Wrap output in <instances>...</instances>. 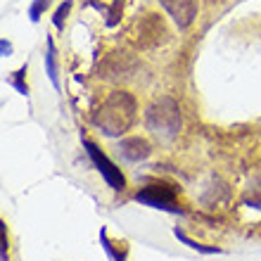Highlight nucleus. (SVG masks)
<instances>
[{"instance_id": "obj_13", "label": "nucleus", "mask_w": 261, "mask_h": 261, "mask_svg": "<svg viewBox=\"0 0 261 261\" xmlns=\"http://www.w3.org/2000/svg\"><path fill=\"white\" fill-rule=\"evenodd\" d=\"M0 45H3V53H5V55H7V53H10V43H5V41H3V43H0Z\"/></svg>"}, {"instance_id": "obj_7", "label": "nucleus", "mask_w": 261, "mask_h": 261, "mask_svg": "<svg viewBox=\"0 0 261 261\" xmlns=\"http://www.w3.org/2000/svg\"><path fill=\"white\" fill-rule=\"evenodd\" d=\"M138 62L133 60V57L124 55V53H114V55H110L107 60H105L102 69H100V76H105V79H119V76H130L133 71H136Z\"/></svg>"}, {"instance_id": "obj_5", "label": "nucleus", "mask_w": 261, "mask_h": 261, "mask_svg": "<svg viewBox=\"0 0 261 261\" xmlns=\"http://www.w3.org/2000/svg\"><path fill=\"white\" fill-rule=\"evenodd\" d=\"M166 36H169V31H166L164 21L159 19L157 14H147V17L138 24V43H140L143 48H154V45L166 41Z\"/></svg>"}, {"instance_id": "obj_4", "label": "nucleus", "mask_w": 261, "mask_h": 261, "mask_svg": "<svg viewBox=\"0 0 261 261\" xmlns=\"http://www.w3.org/2000/svg\"><path fill=\"white\" fill-rule=\"evenodd\" d=\"M138 202H143L154 209H166V212H180L176 206V190L171 186H147L136 195Z\"/></svg>"}, {"instance_id": "obj_8", "label": "nucleus", "mask_w": 261, "mask_h": 261, "mask_svg": "<svg viewBox=\"0 0 261 261\" xmlns=\"http://www.w3.org/2000/svg\"><path fill=\"white\" fill-rule=\"evenodd\" d=\"M119 152H121V157L126 162H140V159L150 157L152 147L145 138H126V140L119 143Z\"/></svg>"}, {"instance_id": "obj_3", "label": "nucleus", "mask_w": 261, "mask_h": 261, "mask_svg": "<svg viewBox=\"0 0 261 261\" xmlns=\"http://www.w3.org/2000/svg\"><path fill=\"white\" fill-rule=\"evenodd\" d=\"M83 147L88 150V157L93 159V164L97 166V171L102 173V178L110 183L112 190H124L126 188V178H124V173L119 171L117 166L112 164L110 159L102 154V150L97 147L95 143H90V140H83Z\"/></svg>"}, {"instance_id": "obj_10", "label": "nucleus", "mask_w": 261, "mask_h": 261, "mask_svg": "<svg viewBox=\"0 0 261 261\" xmlns=\"http://www.w3.org/2000/svg\"><path fill=\"white\" fill-rule=\"evenodd\" d=\"M69 10H71V0H67V3H62V5L57 7V12H55V27L57 29H62L64 27V19H67V14H69Z\"/></svg>"}, {"instance_id": "obj_11", "label": "nucleus", "mask_w": 261, "mask_h": 261, "mask_svg": "<svg viewBox=\"0 0 261 261\" xmlns=\"http://www.w3.org/2000/svg\"><path fill=\"white\" fill-rule=\"evenodd\" d=\"M121 5H124V0H112L110 10H107V14H110L107 24H110V27H114V24L119 21V12H121Z\"/></svg>"}, {"instance_id": "obj_9", "label": "nucleus", "mask_w": 261, "mask_h": 261, "mask_svg": "<svg viewBox=\"0 0 261 261\" xmlns=\"http://www.w3.org/2000/svg\"><path fill=\"white\" fill-rule=\"evenodd\" d=\"M55 48H53V41H48V53H45V64H48V76L50 81L57 86V71H55Z\"/></svg>"}, {"instance_id": "obj_12", "label": "nucleus", "mask_w": 261, "mask_h": 261, "mask_svg": "<svg viewBox=\"0 0 261 261\" xmlns=\"http://www.w3.org/2000/svg\"><path fill=\"white\" fill-rule=\"evenodd\" d=\"M48 5H50V0H36L34 5H31V10H29V17H31V21H38V19H41V12Z\"/></svg>"}, {"instance_id": "obj_1", "label": "nucleus", "mask_w": 261, "mask_h": 261, "mask_svg": "<svg viewBox=\"0 0 261 261\" xmlns=\"http://www.w3.org/2000/svg\"><path fill=\"white\" fill-rule=\"evenodd\" d=\"M136 97L126 90H114L95 112H93V124L102 130L105 136L117 138L124 136L126 130L136 121Z\"/></svg>"}, {"instance_id": "obj_6", "label": "nucleus", "mask_w": 261, "mask_h": 261, "mask_svg": "<svg viewBox=\"0 0 261 261\" xmlns=\"http://www.w3.org/2000/svg\"><path fill=\"white\" fill-rule=\"evenodd\" d=\"M178 29H188L197 17V0H159Z\"/></svg>"}, {"instance_id": "obj_2", "label": "nucleus", "mask_w": 261, "mask_h": 261, "mask_svg": "<svg viewBox=\"0 0 261 261\" xmlns=\"http://www.w3.org/2000/svg\"><path fill=\"white\" fill-rule=\"evenodd\" d=\"M145 124L157 136L173 138L180 130V107L171 97H159L145 112Z\"/></svg>"}]
</instances>
